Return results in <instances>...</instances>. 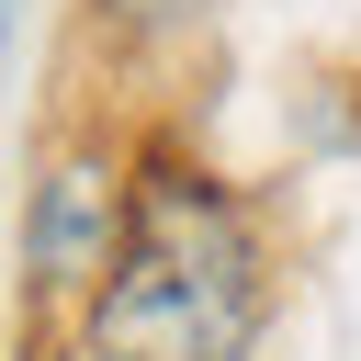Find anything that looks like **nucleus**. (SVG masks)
I'll return each instance as SVG.
<instances>
[{"label": "nucleus", "mask_w": 361, "mask_h": 361, "mask_svg": "<svg viewBox=\"0 0 361 361\" xmlns=\"http://www.w3.org/2000/svg\"><path fill=\"white\" fill-rule=\"evenodd\" d=\"M259 327H271V259L248 203L192 158H147L79 293V361H248Z\"/></svg>", "instance_id": "nucleus-1"}, {"label": "nucleus", "mask_w": 361, "mask_h": 361, "mask_svg": "<svg viewBox=\"0 0 361 361\" xmlns=\"http://www.w3.org/2000/svg\"><path fill=\"white\" fill-rule=\"evenodd\" d=\"M113 226H124V169L113 158H56L45 169V192H34V282H56V293H90V271H102V248H113Z\"/></svg>", "instance_id": "nucleus-2"}, {"label": "nucleus", "mask_w": 361, "mask_h": 361, "mask_svg": "<svg viewBox=\"0 0 361 361\" xmlns=\"http://www.w3.org/2000/svg\"><path fill=\"white\" fill-rule=\"evenodd\" d=\"M124 45H180V34H203L214 23V0H90Z\"/></svg>", "instance_id": "nucleus-3"}]
</instances>
